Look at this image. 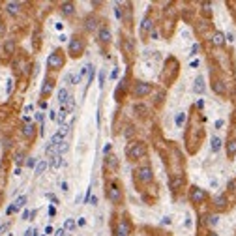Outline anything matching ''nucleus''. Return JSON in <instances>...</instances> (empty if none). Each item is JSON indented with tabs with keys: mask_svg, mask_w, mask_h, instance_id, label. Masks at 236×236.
<instances>
[{
	"mask_svg": "<svg viewBox=\"0 0 236 236\" xmlns=\"http://www.w3.org/2000/svg\"><path fill=\"white\" fill-rule=\"evenodd\" d=\"M47 64H49L51 67H62V64H64V58H62V54L60 53H54V54H51L49 60H47Z\"/></svg>",
	"mask_w": 236,
	"mask_h": 236,
	"instance_id": "f257e3e1",
	"label": "nucleus"
},
{
	"mask_svg": "<svg viewBox=\"0 0 236 236\" xmlns=\"http://www.w3.org/2000/svg\"><path fill=\"white\" fill-rule=\"evenodd\" d=\"M150 90H152L150 85H146V83H139V85L135 86V96H146Z\"/></svg>",
	"mask_w": 236,
	"mask_h": 236,
	"instance_id": "f03ea898",
	"label": "nucleus"
},
{
	"mask_svg": "<svg viewBox=\"0 0 236 236\" xmlns=\"http://www.w3.org/2000/svg\"><path fill=\"white\" fill-rule=\"evenodd\" d=\"M144 154V148H142V144H133L129 148V155L131 158H141V155Z\"/></svg>",
	"mask_w": 236,
	"mask_h": 236,
	"instance_id": "7ed1b4c3",
	"label": "nucleus"
},
{
	"mask_svg": "<svg viewBox=\"0 0 236 236\" xmlns=\"http://www.w3.org/2000/svg\"><path fill=\"white\" fill-rule=\"evenodd\" d=\"M206 197V193L202 189H199V187H195L193 191H191V199H193L195 202H199V201H202V199Z\"/></svg>",
	"mask_w": 236,
	"mask_h": 236,
	"instance_id": "20e7f679",
	"label": "nucleus"
},
{
	"mask_svg": "<svg viewBox=\"0 0 236 236\" xmlns=\"http://www.w3.org/2000/svg\"><path fill=\"white\" fill-rule=\"evenodd\" d=\"M139 178H141L142 182H150V180H152V171L148 169V167L141 169V171H139Z\"/></svg>",
	"mask_w": 236,
	"mask_h": 236,
	"instance_id": "39448f33",
	"label": "nucleus"
},
{
	"mask_svg": "<svg viewBox=\"0 0 236 236\" xmlns=\"http://www.w3.org/2000/svg\"><path fill=\"white\" fill-rule=\"evenodd\" d=\"M109 199H111V201H114V202L120 201V193H118V187L116 186H111L109 187Z\"/></svg>",
	"mask_w": 236,
	"mask_h": 236,
	"instance_id": "423d86ee",
	"label": "nucleus"
},
{
	"mask_svg": "<svg viewBox=\"0 0 236 236\" xmlns=\"http://www.w3.org/2000/svg\"><path fill=\"white\" fill-rule=\"evenodd\" d=\"M69 49H71V53H79V51L83 49V43L81 41H77V39H73V41H71V45H69Z\"/></svg>",
	"mask_w": 236,
	"mask_h": 236,
	"instance_id": "0eeeda50",
	"label": "nucleus"
},
{
	"mask_svg": "<svg viewBox=\"0 0 236 236\" xmlns=\"http://www.w3.org/2000/svg\"><path fill=\"white\" fill-rule=\"evenodd\" d=\"M25 202H26V197H25V195H21V197H19L17 201H15V204L11 206V208H13V210H19V208L25 206Z\"/></svg>",
	"mask_w": 236,
	"mask_h": 236,
	"instance_id": "6e6552de",
	"label": "nucleus"
},
{
	"mask_svg": "<svg viewBox=\"0 0 236 236\" xmlns=\"http://www.w3.org/2000/svg\"><path fill=\"white\" fill-rule=\"evenodd\" d=\"M67 99H69V96H67V90L62 88V90L58 92V101H60V103H66Z\"/></svg>",
	"mask_w": 236,
	"mask_h": 236,
	"instance_id": "1a4fd4ad",
	"label": "nucleus"
},
{
	"mask_svg": "<svg viewBox=\"0 0 236 236\" xmlns=\"http://www.w3.org/2000/svg\"><path fill=\"white\" fill-rule=\"evenodd\" d=\"M212 41H214V45H223V41H225V39H223V34L221 32H215Z\"/></svg>",
	"mask_w": 236,
	"mask_h": 236,
	"instance_id": "9d476101",
	"label": "nucleus"
},
{
	"mask_svg": "<svg viewBox=\"0 0 236 236\" xmlns=\"http://www.w3.org/2000/svg\"><path fill=\"white\" fill-rule=\"evenodd\" d=\"M99 39H101V41H109L111 39V32L107 28H101V32H99Z\"/></svg>",
	"mask_w": 236,
	"mask_h": 236,
	"instance_id": "9b49d317",
	"label": "nucleus"
},
{
	"mask_svg": "<svg viewBox=\"0 0 236 236\" xmlns=\"http://www.w3.org/2000/svg\"><path fill=\"white\" fill-rule=\"evenodd\" d=\"M195 92H204V85H202V77H197V81H195Z\"/></svg>",
	"mask_w": 236,
	"mask_h": 236,
	"instance_id": "f8f14e48",
	"label": "nucleus"
},
{
	"mask_svg": "<svg viewBox=\"0 0 236 236\" xmlns=\"http://www.w3.org/2000/svg\"><path fill=\"white\" fill-rule=\"evenodd\" d=\"M219 148H221V139H219V137H214V139H212V150L217 152Z\"/></svg>",
	"mask_w": 236,
	"mask_h": 236,
	"instance_id": "ddd939ff",
	"label": "nucleus"
},
{
	"mask_svg": "<svg viewBox=\"0 0 236 236\" xmlns=\"http://www.w3.org/2000/svg\"><path fill=\"white\" fill-rule=\"evenodd\" d=\"M60 146V144H62V135H60V133H56V135H53V139H51V146Z\"/></svg>",
	"mask_w": 236,
	"mask_h": 236,
	"instance_id": "4468645a",
	"label": "nucleus"
},
{
	"mask_svg": "<svg viewBox=\"0 0 236 236\" xmlns=\"http://www.w3.org/2000/svg\"><path fill=\"white\" fill-rule=\"evenodd\" d=\"M116 236H127V225H126V223H120Z\"/></svg>",
	"mask_w": 236,
	"mask_h": 236,
	"instance_id": "2eb2a0df",
	"label": "nucleus"
},
{
	"mask_svg": "<svg viewBox=\"0 0 236 236\" xmlns=\"http://www.w3.org/2000/svg\"><path fill=\"white\" fill-rule=\"evenodd\" d=\"M45 167H47V161H39L38 165H36V174H41L43 171H45Z\"/></svg>",
	"mask_w": 236,
	"mask_h": 236,
	"instance_id": "dca6fc26",
	"label": "nucleus"
},
{
	"mask_svg": "<svg viewBox=\"0 0 236 236\" xmlns=\"http://www.w3.org/2000/svg\"><path fill=\"white\" fill-rule=\"evenodd\" d=\"M215 206H217V208H223V206H225V197H223V195H219V197L215 199Z\"/></svg>",
	"mask_w": 236,
	"mask_h": 236,
	"instance_id": "f3484780",
	"label": "nucleus"
},
{
	"mask_svg": "<svg viewBox=\"0 0 236 236\" xmlns=\"http://www.w3.org/2000/svg\"><path fill=\"white\" fill-rule=\"evenodd\" d=\"M51 90H53V83H51V81H47V83H45V86H43V90H41V92H43V94H49Z\"/></svg>",
	"mask_w": 236,
	"mask_h": 236,
	"instance_id": "a211bd4d",
	"label": "nucleus"
},
{
	"mask_svg": "<svg viewBox=\"0 0 236 236\" xmlns=\"http://www.w3.org/2000/svg\"><path fill=\"white\" fill-rule=\"evenodd\" d=\"M8 10H10V13H17V4L10 2V4H8Z\"/></svg>",
	"mask_w": 236,
	"mask_h": 236,
	"instance_id": "6ab92c4d",
	"label": "nucleus"
},
{
	"mask_svg": "<svg viewBox=\"0 0 236 236\" xmlns=\"http://www.w3.org/2000/svg\"><path fill=\"white\" fill-rule=\"evenodd\" d=\"M184 120H186V114H184V113H180L178 116H176V124H178V126H182V124H184Z\"/></svg>",
	"mask_w": 236,
	"mask_h": 236,
	"instance_id": "aec40b11",
	"label": "nucleus"
},
{
	"mask_svg": "<svg viewBox=\"0 0 236 236\" xmlns=\"http://www.w3.org/2000/svg\"><path fill=\"white\" fill-rule=\"evenodd\" d=\"M66 229H67V230H73V229H75L73 219H67V221H66Z\"/></svg>",
	"mask_w": 236,
	"mask_h": 236,
	"instance_id": "412c9836",
	"label": "nucleus"
},
{
	"mask_svg": "<svg viewBox=\"0 0 236 236\" xmlns=\"http://www.w3.org/2000/svg\"><path fill=\"white\" fill-rule=\"evenodd\" d=\"M236 152V141H230L229 142V154H234Z\"/></svg>",
	"mask_w": 236,
	"mask_h": 236,
	"instance_id": "4be33fe9",
	"label": "nucleus"
},
{
	"mask_svg": "<svg viewBox=\"0 0 236 236\" xmlns=\"http://www.w3.org/2000/svg\"><path fill=\"white\" fill-rule=\"evenodd\" d=\"M71 11H73V6H71V4H64V13L69 15Z\"/></svg>",
	"mask_w": 236,
	"mask_h": 236,
	"instance_id": "5701e85b",
	"label": "nucleus"
},
{
	"mask_svg": "<svg viewBox=\"0 0 236 236\" xmlns=\"http://www.w3.org/2000/svg\"><path fill=\"white\" fill-rule=\"evenodd\" d=\"M150 26H152V25H150V19H144V23H142V32H146Z\"/></svg>",
	"mask_w": 236,
	"mask_h": 236,
	"instance_id": "b1692460",
	"label": "nucleus"
},
{
	"mask_svg": "<svg viewBox=\"0 0 236 236\" xmlns=\"http://www.w3.org/2000/svg\"><path fill=\"white\" fill-rule=\"evenodd\" d=\"M217 215H210V217H208V223H210V225H215V223H217Z\"/></svg>",
	"mask_w": 236,
	"mask_h": 236,
	"instance_id": "393cba45",
	"label": "nucleus"
},
{
	"mask_svg": "<svg viewBox=\"0 0 236 236\" xmlns=\"http://www.w3.org/2000/svg\"><path fill=\"white\" fill-rule=\"evenodd\" d=\"M214 90H215V92H219V94H223V86H221V83H215V85H214Z\"/></svg>",
	"mask_w": 236,
	"mask_h": 236,
	"instance_id": "a878e982",
	"label": "nucleus"
},
{
	"mask_svg": "<svg viewBox=\"0 0 236 236\" xmlns=\"http://www.w3.org/2000/svg\"><path fill=\"white\" fill-rule=\"evenodd\" d=\"M32 129H34L32 126H26V127H25V137H30V135H32Z\"/></svg>",
	"mask_w": 236,
	"mask_h": 236,
	"instance_id": "bb28decb",
	"label": "nucleus"
},
{
	"mask_svg": "<svg viewBox=\"0 0 236 236\" xmlns=\"http://www.w3.org/2000/svg\"><path fill=\"white\" fill-rule=\"evenodd\" d=\"M60 159H62L60 155H54V158H53V167H58L60 165Z\"/></svg>",
	"mask_w": 236,
	"mask_h": 236,
	"instance_id": "cd10ccee",
	"label": "nucleus"
},
{
	"mask_svg": "<svg viewBox=\"0 0 236 236\" xmlns=\"http://www.w3.org/2000/svg\"><path fill=\"white\" fill-rule=\"evenodd\" d=\"M178 184H182V178H176V180H173V182H171V187H176Z\"/></svg>",
	"mask_w": 236,
	"mask_h": 236,
	"instance_id": "c85d7f7f",
	"label": "nucleus"
},
{
	"mask_svg": "<svg viewBox=\"0 0 236 236\" xmlns=\"http://www.w3.org/2000/svg\"><path fill=\"white\" fill-rule=\"evenodd\" d=\"M64 118H66V111H62V113H60V116H58V122L62 124V122H64Z\"/></svg>",
	"mask_w": 236,
	"mask_h": 236,
	"instance_id": "c756f323",
	"label": "nucleus"
},
{
	"mask_svg": "<svg viewBox=\"0 0 236 236\" xmlns=\"http://www.w3.org/2000/svg\"><path fill=\"white\" fill-rule=\"evenodd\" d=\"M86 26H88L90 30H92V28H96V25H94V21H92V19H88V25H86Z\"/></svg>",
	"mask_w": 236,
	"mask_h": 236,
	"instance_id": "7c9ffc66",
	"label": "nucleus"
},
{
	"mask_svg": "<svg viewBox=\"0 0 236 236\" xmlns=\"http://www.w3.org/2000/svg\"><path fill=\"white\" fill-rule=\"evenodd\" d=\"M56 236H64V230L60 229V230H56Z\"/></svg>",
	"mask_w": 236,
	"mask_h": 236,
	"instance_id": "2f4dec72",
	"label": "nucleus"
},
{
	"mask_svg": "<svg viewBox=\"0 0 236 236\" xmlns=\"http://www.w3.org/2000/svg\"><path fill=\"white\" fill-rule=\"evenodd\" d=\"M210 236H217V234H210Z\"/></svg>",
	"mask_w": 236,
	"mask_h": 236,
	"instance_id": "473e14b6",
	"label": "nucleus"
}]
</instances>
